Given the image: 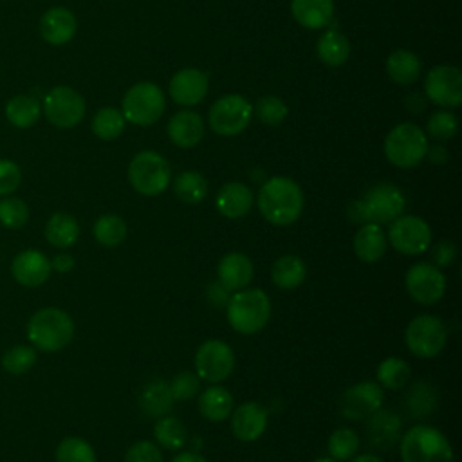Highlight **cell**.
<instances>
[{"label": "cell", "instance_id": "cell-21", "mask_svg": "<svg viewBox=\"0 0 462 462\" xmlns=\"http://www.w3.org/2000/svg\"><path fill=\"white\" fill-rule=\"evenodd\" d=\"M401 417L392 410L379 408L368 417L366 439L368 444L377 449H388L401 439Z\"/></svg>", "mask_w": 462, "mask_h": 462}, {"label": "cell", "instance_id": "cell-55", "mask_svg": "<svg viewBox=\"0 0 462 462\" xmlns=\"http://www.w3.org/2000/svg\"><path fill=\"white\" fill-rule=\"evenodd\" d=\"M350 462H383V458L372 453H365V455H354Z\"/></svg>", "mask_w": 462, "mask_h": 462}, {"label": "cell", "instance_id": "cell-18", "mask_svg": "<svg viewBox=\"0 0 462 462\" xmlns=\"http://www.w3.org/2000/svg\"><path fill=\"white\" fill-rule=\"evenodd\" d=\"M269 422V411L260 402H244L231 411V431L242 442H253L262 437Z\"/></svg>", "mask_w": 462, "mask_h": 462}, {"label": "cell", "instance_id": "cell-13", "mask_svg": "<svg viewBox=\"0 0 462 462\" xmlns=\"http://www.w3.org/2000/svg\"><path fill=\"white\" fill-rule=\"evenodd\" d=\"M43 114L58 128H72L85 116V99L72 87H54L43 99Z\"/></svg>", "mask_w": 462, "mask_h": 462}, {"label": "cell", "instance_id": "cell-50", "mask_svg": "<svg viewBox=\"0 0 462 462\" xmlns=\"http://www.w3.org/2000/svg\"><path fill=\"white\" fill-rule=\"evenodd\" d=\"M208 298L213 305L217 307H222L227 303L229 300V291L220 283V282H213L209 287H208Z\"/></svg>", "mask_w": 462, "mask_h": 462}, {"label": "cell", "instance_id": "cell-19", "mask_svg": "<svg viewBox=\"0 0 462 462\" xmlns=\"http://www.w3.org/2000/svg\"><path fill=\"white\" fill-rule=\"evenodd\" d=\"M208 94V76L199 69H182L170 81V96L175 103L193 106Z\"/></svg>", "mask_w": 462, "mask_h": 462}, {"label": "cell", "instance_id": "cell-53", "mask_svg": "<svg viewBox=\"0 0 462 462\" xmlns=\"http://www.w3.org/2000/svg\"><path fill=\"white\" fill-rule=\"evenodd\" d=\"M170 462H208V460L195 451H184V453L175 455Z\"/></svg>", "mask_w": 462, "mask_h": 462}, {"label": "cell", "instance_id": "cell-26", "mask_svg": "<svg viewBox=\"0 0 462 462\" xmlns=\"http://www.w3.org/2000/svg\"><path fill=\"white\" fill-rule=\"evenodd\" d=\"M291 13L305 29L325 27L334 14V0H292Z\"/></svg>", "mask_w": 462, "mask_h": 462}, {"label": "cell", "instance_id": "cell-54", "mask_svg": "<svg viewBox=\"0 0 462 462\" xmlns=\"http://www.w3.org/2000/svg\"><path fill=\"white\" fill-rule=\"evenodd\" d=\"M426 155H428L430 161L435 162V164H440V162H444V161L448 159V153H446V150H444L442 146H433V148L428 146Z\"/></svg>", "mask_w": 462, "mask_h": 462}, {"label": "cell", "instance_id": "cell-48", "mask_svg": "<svg viewBox=\"0 0 462 462\" xmlns=\"http://www.w3.org/2000/svg\"><path fill=\"white\" fill-rule=\"evenodd\" d=\"M125 462H162V453L155 442L139 440L128 448Z\"/></svg>", "mask_w": 462, "mask_h": 462}, {"label": "cell", "instance_id": "cell-31", "mask_svg": "<svg viewBox=\"0 0 462 462\" xmlns=\"http://www.w3.org/2000/svg\"><path fill=\"white\" fill-rule=\"evenodd\" d=\"M386 72L392 81L399 85H411L420 74V61L417 54L399 49L388 56Z\"/></svg>", "mask_w": 462, "mask_h": 462}, {"label": "cell", "instance_id": "cell-43", "mask_svg": "<svg viewBox=\"0 0 462 462\" xmlns=\"http://www.w3.org/2000/svg\"><path fill=\"white\" fill-rule=\"evenodd\" d=\"M437 404V395L435 390L426 384L424 381L413 384L408 390V397H406V406L410 410L411 415L415 417H422V415H430L435 410Z\"/></svg>", "mask_w": 462, "mask_h": 462}, {"label": "cell", "instance_id": "cell-47", "mask_svg": "<svg viewBox=\"0 0 462 462\" xmlns=\"http://www.w3.org/2000/svg\"><path fill=\"white\" fill-rule=\"evenodd\" d=\"M22 184V170L14 161L0 159V197L13 195Z\"/></svg>", "mask_w": 462, "mask_h": 462}, {"label": "cell", "instance_id": "cell-10", "mask_svg": "<svg viewBox=\"0 0 462 462\" xmlns=\"http://www.w3.org/2000/svg\"><path fill=\"white\" fill-rule=\"evenodd\" d=\"M390 245L408 256L422 254L431 245V229L428 222L415 215H399L390 222V229L386 235Z\"/></svg>", "mask_w": 462, "mask_h": 462}, {"label": "cell", "instance_id": "cell-7", "mask_svg": "<svg viewBox=\"0 0 462 462\" xmlns=\"http://www.w3.org/2000/svg\"><path fill=\"white\" fill-rule=\"evenodd\" d=\"M426 134L413 123H401L384 139V155L397 168L417 166L428 152Z\"/></svg>", "mask_w": 462, "mask_h": 462}, {"label": "cell", "instance_id": "cell-40", "mask_svg": "<svg viewBox=\"0 0 462 462\" xmlns=\"http://www.w3.org/2000/svg\"><path fill=\"white\" fill-rule=\"evenodd\" d=\"M36 359H38V354L32 345H14L4 352L2 368L7 374L22 375L34 366Z\"/></svg>", "mask_w": 462, "mask_h": 462}, {"label": "cell", "instance_id": "cell-17", "mask_svg": "<svg viewBox=\"0 0 462 462\" xmlns=\"http://www.w3.org/2000/svg\"><path fill=\"white\" fill-rule=\"evenodd\" d=\"M51 273V260L38 249H23L16 253L11 262V274L23 287L43 285Z\"/></svg>", "mask_w": 462, "mask_h": 462}, {"label": "cell", "instance_id": "cell-28", "mask_svg": "<svg viewBox=\"0 0 462 462\" xmlns=\"http://www.w3.org/2000/svg\"><path fill=\"white\" fill-rule=\"evenodd\" d=\"M173 402H175V399L171 395L170 383H166L162 379L148 383L139 395V408L148 417H155V419L168 415Z\"/></svg>", "mask_w": 462, "mask_h": 462}, {"label": "cell", "instance_id": "cell-51", "mask_svg": "<svg viewBox=\"0 0 462 462\" xmlns=\"http://www.w3.org/2000/svg\"><path fill=\"white\" fill-rule=\"evenodd\" d=\"M74 265H76V260H74V256L69 254V253H58V254L51 260V267H52V271H56V273H69V271L74 269Z\"/></svg>", "mask_w": 462, "mask_h": 462}, {"label": "cell", "instance_id": "cell-16", "mask_svg": "<svg viewBox=\"0 0 462 462\" xmlns=\"http://www.w3.org/2000/svg\"><path fill=\"white\" fill-rule=\"evenodd\" d=\"M426 96L433 103L453 108L462 101V72L451 65L433 67L424 81Z\"/></svg>", "mask_w": 462, "mask_h": 462}, {"label": "cell", "instance_id": "cell-11", "mask_svg": "<svg viewBox=\"0 0 462 462\" xmlns=\"http://www.w3.org/2000/svg\"><path fill=\"white\" fill-rule=\"evenodd\" d=\"M253 117V105L240 94H227L209 108V126L215 134L231 137L247 128Z\"/></svg>", "mask_w": 462, "mask_h": 462}, {"label": "cell", "instance_id": "cell-2", "mask_svg": "<svg viewBox=\"0 0 462 462\" xmlns=\"http://www.w3.org/2000/svg\"><path fill=\"white\" fill-rule=\"evenodd\" d=\"M25 332L36 350L58 352L70 345L76 327L70 314L63 309L43 307L29 318Z\"/></svg>", "mask_w": 462, "mask_h": 462}, {"label": "cell", "instance_id": "cell-35", "mask_svg": "<svg viewBox=\"0 0 462 462\" xmlns=\"http://www.w3.org/2000/svg\"><path fill=\"white\" fill-rule=\"evenodd\" d=\"M173 193L184 204H199L208 195V182L199 171L188 170L173 179Z\"/></svg>", "mask_w": 462, "mask_h": 462}, {"label": "cell", "instance_id": "cell-14", "mask_svg": "<svg viewBox=\"0 0 462 462\" xmlns=\"http://www.w3.org/2000/svg\"><path fill=\"white\" fill-rule=\"evenodd\" d=\"M404 285L413 301L420 305H433L446 294L448 282L439 267L430 262H419L408 269Z\"/></svg>", "mask_w": 462, "mask_h": 462}, {"label": "cell", "instance_id": "cell-44", "mask_svg": "<svg viewBox=\"0 0 462 462\" xmlns=\"http://www.w3.org/2000/svg\"><path fill=\"white\" fill-rule=\"evenodd\" d=\"M253 112H254V116L263 125L276 126V125H280L287 117L289 108H287V105L280 97H276V96H263V97H260L256 101Z\"/></svg>", "mask_w": 462, "mask_h": 462}, {"label": "cell", "instance_id": "cell-27", "mask_svg": "<svg viewBox=\"0 0 462 462\" xmlns=\"http://www.w3.org/2000/svg\"><path fill=\"white\" fill-rule=\"evenodd\" d=\"M197 406L204 419L211 422H220L226 420L233 411V395L227 388L220 384H211L199 395Z\"/></svg>", "mask_w": 462, "mask_h": 462}, {"label": "cell", "instance_id": "cell-8", "mask_svg": "<svg viewBox=\"0 0 462 462\" xmlns=\"http://www.w3.org/2000/svg\"><path fill=\"white\" fill-rule=\"evenodd\" d=\"M404 341L413 356L430 359L439 356L446 346L448 328L440 318L433 314H419L408 323Z\"/></svg>", "mask_w": 462, "mask_h": 462}, {"label": "cell", "instance_id": "cell-52", "mask_svg": "<svg viewBox=\"0 0 462 462\" xmlns=\"http://www.w3.org/2000/svg\"><path fill=\"white\" fill-rule=\"evenodd\" d=\"M404 105H406V108H408L410 112H419V110H422V108L426 106V99H424V96H420V94H410V96L404 99Z\"/></svg>", "mask_w": 462, "mask_h": 462}, {"label": "cell", "instance_id": "cell-29", "mask_svg": "<svg viewBox=\"0 0 462 462\" xmlns=\"http://www.w3.org/2000/svg\"><path fill=\"white\" fill-rule=\"evenodd\" d=\"M45 238L56 249H69L79 238V224L69 213H54L45 224Z\"/></svg>", "mask_w": 462, "mask_h": 462}, {"label": "cell", "instance_id": "cell-5", "mask_svg": "<svg viewBox=\"0 0 462 462\" xmlns=\"http://www.w3.org/2000/svg\"><path fill=\"white\" fill-rule=\"evenodd\" d=\"M402 462H453V448L448 437L428 424H417L399 439Z\"/></svg>", "mask_w": 462, "mask_h": 462}, {"label": "cell", "instance_id": "cell-12", "mask_svg": "<svg viewBox=\"0 0 462 462\" xmlns=\"http://www.w3.org/2000/svg\"><path fill=\"white\" fill-rule=\"evenodd\" d=\"M235 368L233 348L222 339L204 341L195 354V374L206 383L226 381Z\"/></svg>", "mask_w": 462, "mask_h": 462}, {"label": "cell", "instance_id": "cell-45", "mask_svg": "<svg viewBox=\"0 0 462 462\" xmlns=\"http://www.w3.org/2000/svg\"><path fill=\"white\" fill-rule=\"evenodd\" d=\"M428 134L437 141L451 139L457 134V117L448 110L433 112L428 119Z\"/></svg>", "mask_w": 462, "mask_h": 462}, {"label": "cell", "instance_id": "cell-4", "mask_svg": "<svg viewBox=\"0 0 462 462\" xmlns=\"http://www.w3.org/2000/svg\"><path fill=\"white\" fill-rule=\"evenodd\" d=\"M226 318L238 334L260 332L271 318V300L262 289H242L229 296Z\"/></svg>", "mask_w": 462, "mask_h": 462}, {"label": "cell", "instance_id": "cell-49", "mask_svg": "<svg viewBox=\"0 0 462 462\" xmlns=\"http://www.w3.org/2000/svg\"><path fill=\"white\" fill-rule=\"evenodd\" d=\"M430 254H431V263L439 269L442 267H448L455 256H457V247L453 242L449 240H440L437 242L433 247L430 245Z\"/></svg>", "mask_w": 462, "mask_h": 462}, {"label": "cell", "instance_id": "cell-42", "mask_svg": "<svg viewBox=\"0 0 462 462\" xmlns=\"http://www.w3.org/2000/svg\"><path fill=\"white\" fill-rule=\"evenodd\" d=\"M29 222V206L20 197L0 199V224L7 229H22Z\"/></svg>", "mask_w": 462, "mask_h": 462}, {"label": "cell", "instance_id": "cell-22", "mask_svg": "<svg viewBox=\"0 0 462 462\" xmlns=\"http://www.w3.org/2000/svg\"><path fill=\"white\" fill-rule=\"evenodd\" d=\"M218 282L229 291L236 292L245 289L254 276V267L253 262L244 254V253H227L222 256L217 267Z\"/></svg>", "mask_w": 462, "mask_h": 462}, {"label": "cell", "instance_id": "cell-46", "mask_svg": "<svg viewBox=\"0 0 462 462\" xmlns=\"http://www.w3.org/2000/svg\"><path fill=\"white\" fill-rule=\"evenodd\" d=\"M170 388L175 401H189L200 390V377L193 372H180L170 381Z\"/></svg>", "mask_w": 462, "mask_h": 462}, {"label": "cell", "instance_id": "cell-30", "mask_svg": "<svg viewBox=\"0 0 462 462\" xmlns=\"http://www.w3.org/2000/svg\"><path fill=\"white\" fill-rule=\"evenodd\" d=\"M307 265L296 254H283L271 265V280L276 287L291 291L305 282Z\"/></svg>", "mask_w": 462, "mask_h": 462}, {"label": "cell", "instance_id": "cell-6", "mask_svg": "<svg viewBox=\"0 0 462 462\" xmlns=\"http://www.w3.org/2000/svg\"><path fill=\"white\" fill-rule=\"evenodd\" d=\"M128 180L137 193L146 197H155L170 186L171 168L161 153L144 150V152H139L130 161Z\"/></svg>", "mask_w": 462, "mask_h": 462}, {"label": "cell", "instance_id": "cell-36", "mask_svg": "<svg viewBox=\"0 0 462 462\" xmlns=\"http://www.w3.org/2000/svg\"><path fill=\"white\" fill-rule=\"evenodd\" d=\"M411 375L410 365L401 357H386L377 366V384L388 390H401Z\"/></svg>", "mask_w": 462, "mask_h": 462}, {"label": "cell", "instance_id": "cell-34", "mask_svg": "<svg viewBox=\"0 0 462 462\" xmlns=\"http://www.w3.org/2000/svg\"><path fill=\"white\" fill-rule=\"evenodd\" d=\"M153 439L157 446H162L164 449L170 451H177L188 442V430L180 419L164 415L159 417L153 426Z\"/></svg>", "mask_w": 462, "mask_h": 462}, {"label": "cell", "instance_id": "cell-20", "mask_svg": "<svg viewBox=\"0 0 462 462\" xmlns=\"http://www.w3.org/2000/svg\"><path fill=\"white\" fill-rule=\"evenodd\" d=\"M78 22L67 7H51L40 18V34L51 45H63L76 34Z\"/></svg>", "mask_w": 462, "mask_h": 462}, {"label": "cell", "instance_id": "cell-3", "mask_svg": "<svg viewBox=\"0 0 462 462\" xmlns=\"http://www.w3.org/2000/svg\"><path fill=\"white\" fill-rule=\"evenodd\" d=\"M406 206L404 193L390 182H381L370 188L361 199L354 200L348 208V217L356 224H390L402 215Z\"/></svg>", "mask_w": 462, "mask_h": 462}, {"label": "cell", "instance_id": "cell-23", "mask_svg": "<svg viewBox=\"0 0 462 462\" xmlns=\"http://www.w3.org/2000/svg\"><path fill=\"white\" fill-rule=\"evenodd\" d=\"M254 197L249 186L244 182H227L224 184L215 199V206L220 215L226 218H242L245 217L253 208Z\"/></svg>", "mask_w": 462, "mask_h": 462}, {"label": "cell", "instance_id": "cell-38", "mask_svg": "<svg viewBox=\"0 0 462 462\" xmlns=\"http://www.w3.org/2000/svg\"><path fill=\"white\" fill-rule=\"evenodd\" d=\"M359 435L352 428H337L330 433L327 442L328 457L334 460H350L359 451Z\"/></svg>", "mask_w": 462, "mask_h": 462}, {"label": "cell", "instance_id": "cell-1", "mask_svg": "<svg viewBox=\"0 0 462 462\" xmlns=\"http://www.w3.org/2000/svg\"><path fill=\"white\" fill-rule=\"evenodd\" d=\"M258 209L274 226L294 224L303 211V191L289 177H271L258 191Z\"/></svg>", "mask_w": 462, "mask_h": 462}, {"label": "cell", "instance_id": "cell-37", "mask_svg": "<svg viewBox=\"0 0 462 462\" xmlns=\"http://www.w3.org/2000/svg\"><path fill=\"white\" fill-rule=\"evenodd\" d=\"M92 233L97 244L105 247H116L125 242L128 227L126 222L117 215H103L94 222Z\"/></svg>", "mask_w": 462, "mask_h": 462}, {"label": "cell", "instance_id": "cell-41", "mask_svg": "<svg viewBox=\"0 0 462 462\" xmlns=\"http://www.w3.org/2000/svg\"><path fill=\"white\" fill-rule=\"evenodd\" d=\"M56 462H96L94 448L81 437H65L54 453Z\"/></svg>", "mask_w": 462, "mask_h": 462}, {"label": "cell", "instance_id": "cell-9", "mask_svg": "<svg viewBox=\"0 0 462 462\" xmlns=\"http://www.w3.org/2000/svg\"><path fill=\"white\" fill-rule=\"evenodd\" d=\"M166 101L162 90L150 81H141L125 94L123 97V116L126 121L148 126L153 125L164 112Z\"/></svg>", "mask_w": 462, "mask_h": 462}, {"label": "cell", "instance_id": "cell-25", "mask_svg": "<svg viewBox=\"0 0 462 462\" xmlns=\"http://www.w3.org/2000/svg\"><path fill=\"white\" fill-rule=\"evenodd\" d=\"M386 247H388L386 233L379 224L366 222L356 231L354 253L361 262L374 263L381 260L383 254L386 253Z\"/></svg>", "mask_w": 462, "mask_h": 462}, {"label": "cell", "instance_id": "cell-33", "mask_svg": "<svg viewBox=\"0 0 462 462\" xmlns=\"http://www.w3.org/2000/svg\"><path fill=\"white\" fill-rule=\"evenodd\" d=\"M5 117L16 128H31L40 117V103L32 96L18 94L7 101Z\"/></svg>", "mask_w": 462, "mask_h": 462}, {"label": "cell", "instance_id": "cell-56", "mask_svg": "<svg viewBox=\"0 0 462 462\" xmlns=\"http://www.w3.org/2000/svg\"><path fill=\"white\" fill-rule=\"evenodd\" d=\"M312 462H337V460H334V458H330V457H321V458H316V460H312Z\"/></svg>", "mask_w": 462, "mask_h": 462}, {"label": "cell", "instance_id": "cell-24", "mask_svg": "<svg viewBox=\"0 0 462 462\" xmlns=\"http://www.w3.org/2000/svg\"><path fill=\"white\" fill-rule=\"evenodd\" d=\"M168 137L179 148H193L204 137V121L197 112H177L168 123Z\"/></svg>", "mask_w": 462, "mask_h": 462}, {"label": "cell", "instance_id": "cell-15", "mask_svg": "<svg viewBox=\"0 0 462 462\" xmlns=\"http://www.w3.org/2000/svg\"><path fill=\"white\" fill-rule=\"evenodd\" d=\"M384 393L383 388L374 381L356 383L346 388L337 402L339 415L346 420H363L368 419L374 411L383 406Z\"/></svg>", "mask_w": 462, "mask_h": 462}, {"label": "cell", "instance_id": "cell-39", "mask_svg": "<svg viewBox=\"0 0 462 462\" xmlns=\"http://www.w3.org/2000/svg\"><path fill=\"white\" fill-rule=\"evenodd\" d=\"M125 121L126 119L121 110L105 106V108L97 110L96 116L92 117V132L96 137H99L103 141H112L123 134Z\"/></svg>", "mask_w": 462, "mask_h": 462}, {"label": "cell", "instance_id": "cell-32", "mask_svg": "<svg viewBox=\"0 0 462 462\" xmlns=\"http://www.w3.org/2000/svg\"><path fill=\"white\" fill-rule=\"evenodd\" d=\"M318 58L328 65V67H339L348 60L350 54V43L345 34L337 31H327L321 34L316 45Z\"/></svg>", "mask_w": 462, "mask_h": 462}]
</instances>
